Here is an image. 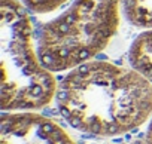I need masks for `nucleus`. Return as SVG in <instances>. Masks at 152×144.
<instances>
[{"label":"nucleus","instance_id":"obj_1","mask_svg":"<svg viewBox=\"0 0 152 144\" xmlns=\"http://www.w3.org/2000/svg\"><path fill=\"white\" fill-rule=\"evenodd\" d=\"M55 97L70 126L96 137L127 134L152 114V82L136 68L106 61L72 68Z\"/></svg>","mask_w":152,"mask_h":144},{"label":"nucleus","instance_id":"obj_2","mask_svg":"<svg viewBox=\"0 0 152 144\" xmlns=\"http://www.w3.org/2000/svg\"><path fill=\"white\" fill-rule=\"evenodd\" d=\"M28 9L18 0H2V110L34 111L57 95V82L33 48Z\"/></svg>","mask_w":152,"mask_h":144},{"label":"nucleus","instance_id":"obj_3","mask_svg":"<svg viewBox=\"0 0 152 144\" xmlns=\"http://www.w3.org/2000/svg\"><path fill=\"white\" fill-rule=\"evenodd\" d=\"M121 8V0H73L40 31L42 64L49 71H66L100 54L119 27Z\"/></svg>","mask_w":152,"mask_h":144},{"label":"nucleus","instance_id":"obj_4","mask_svg":"<svg viewBox=\"0 0 152 144\" xmlns=\"http://www.w3.org/2000/svg\"><path fill=\"white\" fill-rule=\"evenodd\" d=\"M0 144H76L54 120L34 111H5Z\"/></svg>","mask_w":152,"mask_h":144},{"label":"nucleus","instance_id":"obj_5","mask_svg":"<svg viewBox=\"0 0 152 144\" xmlns=\"http://www.w3.org/2000/svg\"><path fill=\"white\" fill-rule=\"evenodd\" d=\"M121 6L130 24L146 28L130 48L131 67L152 82V0H121Z\"/></svg>","mask_w":152,"mask_h":144},{"label":"nucleus","instance_id":"obj_6","mask_svg":"<svg viewBox=\"0 0 152 144\" xmlns=\"http://www.w3.org/2000/svg\"><path fill=\"white\" fill-rule=\"evenodd\" d=\"M26 8L34 14H48L60 6H63L69 0H23Z\"/></svg>","mask_w":152,"mask_h":144},{"label":"nucleus","instance_id":"obj_7","mask_svg":"<svg viewBox=\"0 0 152 144\" xmlns=\"http://www.w3.org/2000/svg\"><path fill=\"white\" fill-rule=\"evenodd\" d=\"M145 144H152V119H151V123H149V126H148V131H146Z\"/></svg>","mask_w":152,"mask_h":144}]
</instances>
